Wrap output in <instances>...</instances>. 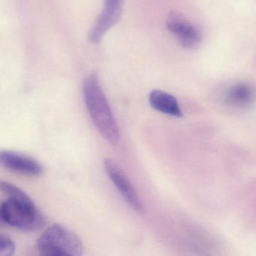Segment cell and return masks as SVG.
<instances>
[{"label": "cell", "instance_id": "6da1fadb", "mask_svg": "<svg viewBox=\"0 0 256 256\" xmlns=\"http://www.w3.org/2000/svg\"><path fill=\"white\" fill-rule=\"evenodd\" d=\"M0 190L6 196L0 205L2 222L23 230H38L44 226V216L23 190L5 181L0 182Z\"/></svg>", "mask_w": 256, "mask_h": 256}, {"label": "cell", "instance_id": "7a4b0ae2", "mask_svg": "<svg viewBox=\"0 0 256 256\" xmlns=\"http://www.w3.org/2000/svg\"><path fill=\"white\" fill-rule=\"evenodd\" d=\"M83 90L86 109L94 125L108 142L116 144L120 138L119 127L96 73H91L85 78Z\"/></svg>", "mask_w": 256, "mask_h": 256}, {"label": "cell", "instance_id": "3957f363", "mask_svg": "<svg viewBox=\"0 0 256 256\" xmlns=\"http://www.w3.org/2000/svg\"><path fill=\"white\" fill-rule=\"evenodd\" d=\"M37 247L46 256H79L84 250L80 238L60 224L48 228L38 238Z\"/></svg>", "mask_w": 256, "mask_h": 256}, {"label": "cell", "instance_id": "277c9868", "mask_svg": "<svg viewBox=\"0 0 256 256\" xmlns=\"http://www.w3.org/2000/svg\"><path fill=\"white\" fill-rule=\"evenodd\" d=\"M166 28L187 50H194L199 47L202 41L200 30L178 12L169 13L166 19Z\"/></svg>", "mask_w": 256, "mask_h": 256}, {"label": "cell", "instance_id": "5b68a950", "mask_svg": "<svg viewBox=\"0 0 256 256\" xmlns=\"http://www.w3.org/2000/svg\"><path fill=\"white\" fill-rule=\"evenodd\" d=\"M104 167L108 176L128 204L137 212H143V204L122 168L110 158L104 160Z\"/></svg>", "mask_w": 256, "mask_h": 256}, {"label": "cell", "instance_id": "8992f818", "mask_svg": "<svg viewBox=\"0 0 256 256\" xmlns=\"http://www.w3.org/2000/svg\"><path fill=\"white\" fill-rule=\"evenodd\" d=\"M122 8L124 0H104V8L90 30L89 41L94 44L100 43L104 34L120 20Z\"/></svg>", "mask_w": 256, "mask_h": 256}, {"label": "cell", "instance_id": "52a82bcc", "mask_svg": "<svg viewBox=\"0 0 256 256\" xmlns=\"http://www.w3.org/2000/svg\"><path fill=\"white\" fill-rule=\"evenodd\" d=\"M0 162L6 168L26 176H38L44 172V168L40 162L14 151H1Z\"/></svg>", "mask_w": 256, "mask_h": 256}, {"label": "cell", "instance_id": "ba28073f", "mask_svg": "<svg viewBox=\"0 0 256 256\" xmlns=\"http://www.w3.org/2000/svg\"><path fill=\"white\" fill-rule=\"evenodd\" d=\"M149 102L157 112L169 116L182 118V114L178 100L174 96L164 91L154 90L150 94Z\"/></svg>", "mask_w": 256, "mask_h": 256}, {"label": "cell", "instance_id": "9c48e42d", "mask_svg": "<svg viewBox=\"0 0 256 256\" xmlns=\"http://www.w3.org/2000/svg\"><path fill=\"white\" fill-rule=\"evenodd\" d=\"M256 92L253 86L246 83H238L226 91L224 98L230 106L244 108L251 106L256 100Z\"/></svg>", "mask_w": 256, "mask_h": 256}, {"label": "cell", "instance_id": "30bf717a", "mask_svg": "<svg viewBox=\"0 0 256 256\" xmlns=\"http://www.w3.org/2000/svg\"><path fill=\"white\" fill-rule=\"evenodd\" d=\"M16 250V244L11 238L7 234H0V256H14Z\"/></svg>", "mask_w": 256, "mask_h": 256}]
</instances>
